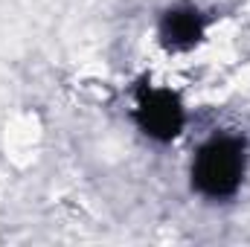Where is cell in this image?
I'll use <instances>...</instances> for the list:
<instances>
[{
  "label": "cell",
  "mask_w": 250,
  "mask_h": 247,
  "mask_svg": "<svg viewBox=\"0 0 250 247\" xmlns=\"http://www.w3.org/2000/svg\"><path fill=\"white\" fill-rule=\"evenodd\" d=\"M245 175V145L233 137H218L207 143L192 166V184L207 198L233 195Z\"/></svg>",
  "instance_id": "6da1fadb"
},
{
  "label": "cell",
  "mask_w": 250,
  "mask_h": 247,
  "mask_svg": "<svg viewBox=\"0 0 250 247\" xmlns=\"http://www.w3.org/2000/svg\"><path fill=\"white\" fill-rule=\"evenodd\" d=\"M137 123L154 140H172L184 128V108H181L175 93H169V90H148V93L140 96Z\"/></svg>",
  "instance_id": "7a4b0ae2"
},
{
  "label": "cell",
  "mask_w": 250,
  "mask_h": 247,
  "mask_svg": "<svg viewBox=\"0 0 250 247\" xmlns=\"http://www.w3.org/2000/svg\"><path fill=\"white\" fill-rule=\"evenodd\" d=\"M201 18L198 12L192 9H175L163 18V26H160V35H163V44L172 47V50H187L192 47L198 38H201Z\"/></svg>",
  "instance_id": "3957f363"
}]
</instances>
